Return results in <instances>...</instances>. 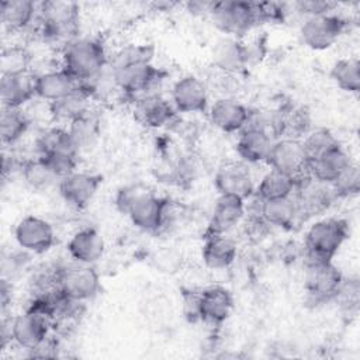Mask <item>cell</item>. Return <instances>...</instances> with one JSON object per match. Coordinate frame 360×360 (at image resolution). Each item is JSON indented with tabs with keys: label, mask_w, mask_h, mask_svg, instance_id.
<instances>
[{
	"label": "cell",
	"mask_w": 360,
	"mask_h": 360,
	"mask_svg": "<svg viewBox=\"0 0 360 360\" xmlns=\"http://www.w3.org/2000/svg\"><path fill=\"white\" fill-rule=\"evenodd\" d=\"M110 65L98 38H77L62 49V68L79 83H89Z\"/></svg>",
	"instance_id": "obj_1"
},
{
	"label": "cell",
	"mask_w": 360,
	"mask_h": 360,
	"mask_svg": "<svg viewBox=\"0 0 360 360\" xmlns=\"http://www.w3.org/2000/svg\"><path fill=\"white\" fill-rule=\"evenodd\" d=\"M349 236V225L340 218L315 221L305 233L304 263L329 262Z\"/></svg>",
	"instance_id": "obj_2"
},
{
	"label": "cell",
	"mask_w": 360,
	"mask_h": 360,
	"mask_svg": "<svg viewBox=\"0 0 360 360\" xmlns=\"http://www.w3.org/2000/svg\"><path fill=\"white\" fill-rule=\"evenodd\" d=\"M111 70L118 90L128 97H135V100L146 94H155L156 87L166 77V73L153 66L152 62L128 63L111 68Z\"/></svg>",
	"instance_id": "obj_3"
},
{
	"label": "cell",
	"mask_w": 360,
	"mask_h": 360,
	"mask_svg": "<svg viewBox=\"0 0 360 360\" xmlns=\"http://www.w3.org/2000/svg\"><path fill=\"white\" fill-rule=\"evenodd\" d=\"M56 283L63 294L83 302L93 298L100 290V277L94 266L75 260L58 266Z\"/></svg>",
	"instance_id": "obj_4"
},
{
	"label": "cell",
	"mask_w": 360,
	"mask_h": 360,
	"mask_svg": "<svg viewBox=\"0 0 360 360\" xmlns=\"http://www.w3.org/2000/svg\"><path fill=\"white\" fill-rule=\"evenodd\" d=\"M292 195L301 221L323 214L330 208L333 201L338 200L329 183L315 180L311 174L295 180Z\"/></svg>",
	"instance_id": "obj_5"
},
{
	"label": "cell",
	"mask_w": 360,
	"mask_h": 360,
	"mask_svg": "<svg viewBox=\"0 0 360 360\" xmlns=\"http://www.w3.org/2000/svg\"><path fill=\"white\" fill-rule=\"evenodd\" d=\"M349 21L335 13L308 17L300 28L302 42L314 49L323 51L330 48L346 31Z\"/></svg>",
	"instance_id": "obj_6"
},
{
	"label": "cell",
	"mask_w": 360,
	"mask_h": 360,
	"mask_svg": "<svg viewBox=\"0 0 360 360\" xmlns=\"http://www.w3.org/2000/svg\"><path fill=\"white\" fill-rule=\"evenodd\" d=\"M266 163L295 180L309 174V159L300 139L278 138L274 141Z\"/></svg>",
	"instance_id": "obj_7"
},
{
	"label": "cell",
	"mask_w": 360,
	"mask_h": 360,
	"mask_svg": "<svg viewBox=\"0 0 360 360\" xmlns=\"http://www.w3.org/2000/svg\"><path fill=\"white\" fill-rule=\"evenodd\" d=\"M214 25L226 35H243L256 27L252 1H214L211 14Z\"/></svg>",
	"instance_id": "obj_8"
},
{
	"label": "cell",
	"mask_w": 360,
	"mask_h": 360,
	"mask_svg": "<svg viewBox=\"0 0 360 360\" xmlns=\"http://www.w3.org/2000/svg\"><path fill=\"white\" fill-rule=\"evenodd\" d=\"M305 291L312 302L332 301L343 281V274L329 262H315L305 264Z\"/></svg>",
	"instance_id": "obj_9"
},
{
	"label": "cell",
	"mask_w": 360,
	"mask_h": 360,
	"mask_svg": "<svg viewBox=\"0 0 360 360\" xmlns=\"http://www.w3.org/2000/svg\"><path fill=\"white\" fill-rule=\"evenodd\" d=\"M11 340L20 349L32 352L37 349L48 336L52 322L39 312L25 309L8 321Z\"/></svg>",
	"instance_id": "obj_10"
},
{
	"label": "cell",
	"mask_w": 360,
	"mask_h": 360,
	"mask_svg": "<svg viewBox=\"0 0 360 360\" xmlns=\"http://www.w3.org/2000/svg\"><path fill=\"white\" fill-rule=\"evenodd\" d=\"M14 238L21 249L35 255L48 252L55 242L52 225L37 215L21 218L15 225Z\"/></svg>",
	"instance_id": "obj_11"
},
{
	"label": "cell",
	"mask_w": 360,
	"mask_h": 360,
	"mask_svg": "<svg viewBox=\"0 0 360 360\" xmlns=\"http://www.w3.org/2000/svg\"><path fill=\"white\" fill-rule=\"evenodd\" d=\"M214 184L219 194L232 195L246 201L255 194V183L245 162H226L214 176Z\"/></svg>",
	"instance_id": "obj_12"
},
{
	"label": "cell",
	"mask_w": 360,
	"mask_h": 360,
	"mask_svg": "<svg viewBox=\"0 0 360 360\" xmlns=\"http://www.w3.org/2000/svg\"><path fill=\"white\" fill-rule=\"evenodd\" d=\"M101 181L103 177L97 173L75 170L59 180L58 190L69 205L84 208L94 198Z\"/></svg>",
	"instance_id": "obj_13"
},
{
	"label": "cell",
	"mask_w": 360,
	"mask_h": 360,
	"mask_svg": "<svg viewBox=\"0 0 360 360\" xmlns=\"http://www.w3.org/2000/svg\"><path fill=\"white\" fill-rule=\"evenodd\" d=\"M172 103L179 112H205L208 110V90L201 79L186 75L173 84Z\"/></svg>",
	"instance_id": "obj_14"
},
{
	"label": "cell",
	"mask_w": 360,
	"mask_h": 360,
	"mask_svg": "<svg viewBox=\"0 0 360 360\" xmlns=\"http://www.w3.org/2000/svg\"><path fill=\"white\" fill-rule=\"evenodd\" d=\"M169 201L158 197L153 191L143 194L128 211L131 222L141 231L156 232L166 222Z\"/></svg>",
	"instance_id": "obj_15"
},
{
	"label": "cell",
	"mask_w": 360,
	"mask_h": 360,
	"mask_svg": "<svg viewBox=\"0 0 360 360\" xmlns=\"http://www.w3.org/2000/svg\"><path fill=\"white\" fill-rule=\"evenodd\" d=\"M245 215H246V210H245L243 200L232 195L219 194L214 205V210L205 231V236L226 235L229 231L236 228L243 221Z\"/></svg>",
	"instance_id": "obj_16"
},
{
	"label": "cell",
	"mask_w": 360,
	"mask_h": 360,
	"mask_svg": "<svg viewBox=\"0 0 360 360\" xmlns=\"http://www.w3.org/2000/svg\"><path fill=\"white\" fill-rule=\"evenodd\" d=\"M248 115L249 108L231 97H221L215 100L208 110L211 124L228 134L240 132L248 121Z\"/></svg>",
	"instance_id": "obj_17"
},
{
	"label": "cell",
	"mask_w": 360,
	"mask_h": 360,
	"mask_svg": "<svg viewBox=\"0 0 360 360\" xmlns=\"http://www.w3.org/2000/svg\"><path fill=\"white\" fill-rule=\"evenodd\" d=\"M135 117L148 128H160L169 124L174 115L176 108L172 101L159 93L146 94L135 100Z\"/></svg>",
	"instance_id": "obj_18"
},
{
	"label": "cell",
	"mask_w": 360,
	"mask_h": 360,
	"mask_svg": "<svg viewBox=\"0 0 360 360\" xmlns=\"http://www.w3.org/2000/svg\"><path fill=\"white\" fill-rule=\"evenodd\" d=\"M232 308L233 298L225 287L211 285L200 291V318L202 322L219 325L229 318Z\"/></svg>",
	"instance_id": "obj_19"
},
{
	"label": "cell",
	"mask_w": 360,
	"mask_h": 360,
	"mask_svg": "<svg viewBox=\"0 0 360 360\" xmlns=\"http://www.w3.org/2000/svg\"><path fill=\"white\" fill-rule=\"evenodd\" d=\"M93 100V94L89 87L80 83L69 94L63 96L59 100L48 103L49 115L56 122H72L73 120L84 115L90 111V103Z\"/></svg>",
	"instance_id": "obj_20"
},
{
	"label": "cell",
	"mask_w": 360,
	"mask_h": 360,
	"mask_svg": "<svg viewBox=\"0 0 360 360\" xmlns=\"http://www.w3.org/2000/svg\"><path fill=\"white\" fill-rule=\"evenodd\" d=\"M0 98H1L3 107L24 108L25 104L37 98L35 75L31 72H27L22 75L1 76Z\"/></svg>",
	"instance_id": "obj_21"
},
{
	"label": "cell",
	"mask_w": 360,
	"mask_h": 360,
	"mask_svg": "<svg viewBox=\"0 0 360 360\" xmlns=\"http://www.w3.org/2000/svg\"><path fill=\"white\" fill-rule=\"evenodd\" d=\"M80 83L70 76L63 68L51 69L35 75V94L37 98L46 103L62 98L63 96L79 87Z\"/></svg>",
	"instance_id": "obj_22"
},
{
	"label": "cell",
	"mask_w": 360,
	"mask_h": 360,
	"mask_svg": "<svg viewBox=\"0 0 360 360\" xmlns=\"http://www.w3.org/2000/svg\"><path fill=\"white\" fill-rule=\"evenodd\" d=\"M66 249L75 262L94 264L104 255V239L97 229L86 226L70 236Z\"/></svg>",
	"instance_id": "obj_23"
},
{
	"label": "cell",
	"mask_w": 360,
	"mask_h": 360,
	"mask_svg": "<svg viewBox=\"0 0 360 360\" xmlns=\"http://www.w3.org/2000/svg\"><path fill=\"white\" fill-rule=\"evenodd\" d=\"M350 163V156L339 143L309 162V174L315 180L330 184Z\"/></svg>",
	"instance_id": "obj_24"
},
{
	"label": "cell",
	"mask_w": 360,
	"mask_h": 360,
	"mask_svg": "<svg viewBox=\"0 0 360 360\" xmlns=\"http://www.w3.org/2000/svg\"><path fill=\"white\" fill-rule=\"evenodd\" d=\"M274 141L276 139L264 131L242 129L238 132L236 152L245 163L266 162Z\"/></svg>",
	"instance_id": "obj_25"
},
{
	"label": "cell",
	"mask_w": 360,
	"mask_h": 360,
	"mask_svg": "<svg viewBox=\"0 0 360 360\" xmlns=\"http://www.w3.org/2000/svg\"><path fill=\"white\" fill-rule=\"evenodd\" d=\"M238 255L236 243L226 235H211L204 238L201 257L207 267L221 270L229 267Z\"/></svg>",
	"instance_id": "obj_26"
},
{
	"label": "cell",
	"mask_w": 360,
	"mask_h": 360,
	"mask_svg": "<svg viewBox=\"0 0 360 360\" xmlns=\"http://www.w3.org/2000/svg\"><path fill=\"white\" fill-rule=\"evenodd\" d=\"M38 6L30 0H3L0 15L4 28L10 32H18L30 28L37 17Z\"/></svg>",
	"instance_id": "obj_27"
},
{
	"label": "cell",
	"mask_w": 360,
	"mask_h": 360,
	"mask_svg": "<svg viewBox=\"0 0 360 360\" xmlns=\"http://www.w3.org/2000/svg\"><path fill=\"white\" fill-rule=\"evenodd\" d=\"M259 212L270 224V226L291 229L297 222L301 221L294 195L267 201L260 200Z\"/></svg>",
	"instance_id": "obj_28"
},
{
	"label": "cell",
	"mask_w": 360,
	"mask_h": 360,
	"mask_svg": "<svg viewBox=\"0 0 360 360\" xmlns=\"http://www.w3.org/2000/svg\"><path fill=\"white\" fill-rule=\"evenodd\" d=\"M35 148L37 156H52V155H75L79 156V150L73 143V139L63 127H51L44 129L37 141Z\"/></svg>",
	"instance_id": "obj_29"
},
{
	"label": "cell",
	"mask_w": 360,
	"mask_h": 360,
	"mask_svg": "<svg viewBox=\"0 0 360 360\" xmlns=\"http://www.w3.org/2000/svg\"><path fill=\"white\" fill-rule=\"evenodd\" d=\"M278 138L302 139L311 129V115L301 105H288L277 111Z\"/></svg>",
	"instance_id": "obj_30"
},
{
	"label": "cell",
	"mask_w": 360,
	"mask_h": 360,
	"mask_svg": "<svg viewBox=\"0 0 360 360\" xmlns=\"http://www.w3.org/2000/svg\"><path fill=\"white\" fill-rule=\"evenodd\" d=\"M214 65L225 73H235L246 65L243 44L232 37L221 38L212 49Z\"/></svg>",
	"instance_id": "obj_31"
},
{
	"label": "cell",
	"mask_w": 360,
	"mask_h": 360,
	"mask_svg": "<svg viewBox=\"0 0 360 360\" xmlns=\"http://www.w3.org/2000/svg\"><path fill=\"white\" fill-rule=\"evenodd\" d=\"M31 118L24 108L1 107L0 114V136L3 145L13 146L28 131Z\"/></svg>",
	"instance_id": "obj_32"
},
{
	"label": "cell",
	"mask_w": 360,
	"mask_h": 360,
	"mask_svg": "<svg viewBox=\"0 0 360 360\" xmlns=\"http://www.w3.org/2000/svg\"><path fill=\"white\" fill-rule=\"evenodd\" d=\"M295 190V181L292 177L270 169L259 181V184L255 188V195L262 200H276V198H284L294 194Z\"/></svg>",
	"instance_id": "obj_33"
},
{
	"label": "cell",
	"mask_w": 360,
	"mask_h": 360,
	"mask_svg": "<svg viewBox=\"0 0 360 360\" xmlns=\"http://www.w3.org/2000/svg\"><path fill=\"white\" fill-rule=\"evenodd\" d=\"M66 128L79 152L91 149L100 135V121L98 117L91 112V110L69 122Z\"/></svg>",
	"instance_id": "obj_34"
},
{
	"label": "cell",
	"mask_w": 360,
	"mask_h": 360,
	"mask_svg": "<svg viewBox=\"0 0 360 360\" xmlns=\"http://www.w3.org/2000/svg\"><path fill=\"white\" fill-rule=\"evenodd\" d=\"M20 172H21L24 181L32 190L45 191V190L51 188L53 184L59 183V177L52 172V169L46 165V162L39 156L24 160L20 167Z\"/></svg>",
	"instance_id": "obj_35"
},
{
	"label": "cell",
	"mask_w": 360,
	"mask_h": 360,
	"mask_svg": "<svg viewBox=\"0 0 360 360\" xmlns=\"http://www.w3.org/2000/svg\"><path fill=\"white\" fill-rule=\"evenodd\" d=\"M330 79L343 91L359 93V90H360L359 59L343 58V59L336 60L330 68Z\"/></svg>",
	"instance_id": "obj_36"
},
{
	"label": "cell",
	"mask_w": 360,
	"mask_h": 360,
	"mask_svg": "<svg viewBox=\"0 0 360 360\" xmlns=\"http://www.w3.org/2000/svg\"><path fill=\"white\" fill-rule=\"evenodd\" d=\"M32 63L31 52L21 45H11L3 48L0 53V70L1 76L10 75H22L30 70Z\"/></svg>",
	"instance_id": "obj_37"
},
{
	"label": "cell",
	"mask_w": 360,
	"mask_h": 360,
	"mask_svg": "<svg viewBox=\"0 0 360 360\" xmlns=\"http://www.w3.org/2000/svg\"><path fill=\"white\" fill-rule=\"evenodd\" d=\"M302 146L304 150L309 159V162L319 156L321 153L335 148L336 145H339V141L335 138V135L326 129V128H315L311 129L302 139Z\"/></svg>",
	"instance_id": "obj_38"
},
{
	"label": "cell",
	"mask_w": 360,
	"mask_h": 360,
	"mask_svg": "<svg viewBox=\"0 0 360 360\" xmlns=\"http://www.w3.org/2000/svg\"><path fill=\"white\" fill-rule=\"evenodd\" d=\"M336 198H346L357 195L360 191V169L357 163L352 162L339 176L330 183Z\"/></svg>",
	"instance_id": "obj_39"
},
{
	"label": "cell",
	"mask_w": 360,
	"mask_h": 360,
	"mask_svg": "<svg viewBox=\"0 0 360 360\" xmlns=\"http://www.w3.org/2000/svg\"><path fill=\"white\" fill-rule=\"evenodd\" d=\"M153 46L152 45H128L121 48L110 62L111 68L124 66L135 62H152Z\"/></svg>",
	"instance_id": "obj_40"
},
{
	"label": "cell",
	"mask_w": 360,
	"mask_h": 360,
	"mask_svg": "<svg viewBox=\"0 0 360 360\" xmlns=\"http://www.w3.org/2000/svg\"><path fill=\"white\" fill-rule=\"evenodd\" d=\"M256 25L266 22H280L284 18V4L276 1H252Z\"/></svg>",
	"instance_id": "obj_41"
},
{
	"label": "cell",
	"mask_w": 360,
	"mask_h": 360,
	"mask_svg": "<svg viewBox=\"0 0 360 360\" xmlns=\"http://www.w3.org/2000/svg\"><path fill=\"white\" fill-rule=\"evenodd\" d=\"M359 292H360V285L357 278H349V280L343 278L333 301L340 304V307L347 309L349 312H356L359 308Z\"/></svg>",
	"instance_id": "obj_42"
},
{
	"label": "cell",
	"mask_w": 360,
	"mask_h": 360,
	"mask_svg": "<svg viewBox=\"0 0 360 360\" xmlns=\"http://www.w3.org/2000/svg\"><path fill=\"white\" fill-rule=\"evenodd\" d=\"M246 214H248V217L243 222L245 236L250 242L259 243L267 238L271 226L259 212H246Z\"/></svg>",
	"instance_id": "obj_43"
},
{
	"label": "cell",
	"mask_w": 360,
	"mask_h": 360,
	"mask_svg": "<svg viewBox=\"0 0 360 360\" xmlns=\"http://www.w3.org/2000/svg\"><path fill=\"white\" fill-rule=\"evenodd\" d=\"M150 190H148L145 186L142 184H129L125 187H121L114 198L115 207L122 214H128L129 208L146 193H149Z\"/></svg>",
	"instance_id": "obj_44"
},
{
	"label": "cell",
	"mask_w": 360,
	"mask_h": 360,
	"mask_svg": "<svg viewBox=\"0 0 360 360\" xmlns=\"http://www.w3.org/2000/svg\"><path fill=\"white\" fill-rule=\"evenodd\" d=\"M294 7L300 14H302V15H305V18H308V17L333 13L336 3L325 1V0H301V1H295Z\"/></svg>",
	"instance_id": "obj_45"
},
{
	"label": "cell",
	"mask_w": 360,
	"mask_h": 360,
	"mask_svg": "<svg viewBox=\"0 0 360 360\" xmlns=\"http://www.w3.org/2000/svg\"><path fill=\"white\" fill-rule=\"evenodd\" d=\"M30 260V252L21 249L20 252H10L3 257V277L10 276V278L24 270Z\"/></svg>",
	"instance_id": "obj_46"
},
{
	"label": "cell",
	"mask_w": 360,
	"mask_h": 360,
	"mask_svg": "<svg viewBox=\"0 0 360 360\" xmlns=\"http://www.w3.org/2000/svg\"><path fill=\"white\" fill-rule=\"evenodd\" d=\"M183 314L188 322L201 321L200 318V291L187 290L181 294Z\"/></svg>",
	"instance_id": "obj_47"
},
{
	"label": "cell",
	"mask_w": 360,
	"mask_h": 360,
	"mask_svg": "<svg viewBox=\"0 0 360 360\" xmlns=\"http://www.w3.org/2000/svg\"><path fill=\"white\" fill-rule=\"evenodd\" d=\"M188 11L193 14H202V15H210L214 1H190L186 4Z\"/></svg>",
	"instance_id": "obj_48"
}]
</instances>
